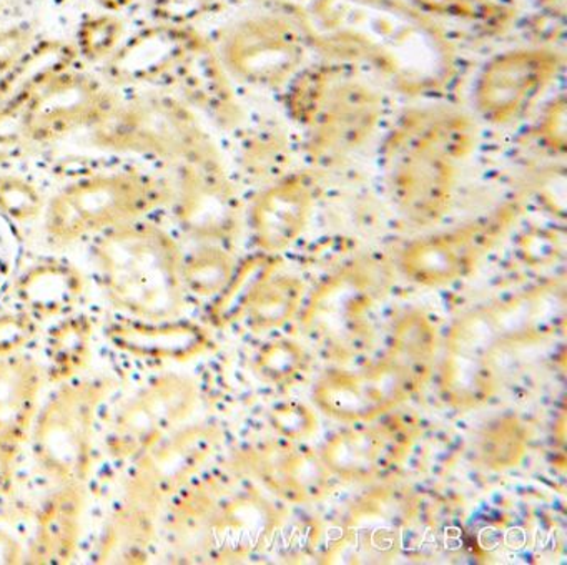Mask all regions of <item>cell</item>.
<instances>
[{"mask_svg": "<svg viewBox=\"0 0 567 565\" xmlns=\"http://www.w3.org/2000/svg\"><path fill=\"white\" fill-rule=\"evenodd\" d=\"M556 301L550 288H536L467 312L451 331L443 368L446 398L456 404L486 401L506 374L514 348L540 336V322Z\"/></svg>", "mask_w": 567, "mask_h": 565, "instance_id": "3957f363", "label": "cell"}, {"mask_svg": "<svg viewBox=\"0 0 567 565\" xmlns=\"http://www.w3.org/2000/svg\"><path fill=\"white\" fill-rule=\"evenodd\" d=\"M477 136L474 116L451 106L413 109L391 125L381 145V166L400 215L433 225L450 212Z\"/></svg>", "mask_w": 567, "mask_h": 565, "instance_id": "6da1fadb", "label": "cell"}, {"mask_svg": "<svg viewBox=\"0 0 567 565\" xmlns=\"http://www.w3.org/2000/svg\"><path fill=\"white\" fill-rule=\"evenodd\" d=\"M172 196V182L141 170L91 173L65 185L45 205V236L54 246L74 245L124 223L147 218L168 205Z\"/></svg>", "mask_w": 567, "mask_h": 565, "instance_id": "8992f818", "label": "cell"}, {"mask_svg": "<svg viewBox=\"0 0 567 565\" xmlns=\"http://www.w3.org/2000/svg\"><path fill=\"white\" fill-rule=\"evenodd\" d=\"M91 261L102 295L122 315L157 321L185 311L184 251L157 223L135 219L101 233Z\"/></svg>", "mask_w": 567, "mask_h": 565, "instance_id": "7a4b0ae2", "label": "cell"}, {"mask_svg": "<svg viewBox=\"0 0 567 565\" xmlns=\"http://www.w3.org/2000/svg\"><path fill=\"white\" fill-rule=\"evenodd\" d=\"M413 442L406 422L361 425L334 435L324 445L321 461L328 471L350 481H367L403 462Z\"/></svg>", "mask_w": 567, "mask_h": 565, "instance_id": "d6986e66", "label": "cell"}, {"mask_svg": "<svg viewBox=\"0 0 567 565\" xmlns=\"http://www.w3.org/2000/svg\"><path fill=\"white\" fill-rule=\"evenodd\" d=\"M162 515L121 495L102 527L94 564H148Z\"/></svg>", "mask_w": 567, "mask_h": 565, "instance_id": "d4e9b609", "label": "cell"}, {"mask_svg": "<svg viewBox=\"0 0 567 565\" xmlns=\"http://www.w3.org/2000/svg\"><path fill=\"white\" fill-rule=\"evenodd\" d=\"M91 132L99 150L155 156L174 165L217 150L182 100L158 92L121 99Z\"/></svg>", "mask_w": 567, "mask_h": 565, "instance_id": "9c48e42d", "label": "cell"}, {"mask_svg": "<svg viewBox=\"0 0 567 565\" xmlns=\"http://www.w3.org/2000/svg\"><path fill=\"white\" fill-rule=\"evenodd\" d=\"M32 0H0V27L21 23L19 20L31 9Z\"/></svg>", "mask_w": 567, "mask_h": 565, "instance_id": "f35d334b", "label": "cell"}, {"mask_svg": "<svg viewBox=\"0 0 567 565\" xmlns=\"http://www.w3.org/2000/svg\"><path fill=\"white\" fill-rule=\"evenodd\" d=\"M6 265H8V261H6L4 248H2V238H0V276H2Z\"/></svg>", "mask_w": 567, "mask_h": 565, "instance_id": "60d3db41", "label": "cell"}, {"mask_svg": "<svg viewBox=\"0 0 567 565\" xmlns=\"http://www.w3.org/2000/svg\"><path fill=\"white\" fill-rule=\"evenodd\" d=\"M235 259L224 245L198 243L197 248L184 253L182 278L188 296L217 298L234 276Z\"/></svg>", "mask_w": 567, "mask_h": 565, "instance_id": "f1b7e54d", "label": "cell"}, {"mask_svg": "<svg viewBox=\"0 0 567 565\" xmlns=\"http://www.w3.org/2000/svg\"><path fill=\"white\" fill-rule=\"evenodd\" d=\"M75 47L59 40L34 43L11 69L0 73V126L21 120L34 96L51 80L74 69Z\"/></svg>", "mask_w": 567, "mask_h": 565, "instance_id": "cb8c5ba5", "label": "cell"}, {"mask_svg": "<svg viewBox=\"0 0 567 565\" xmlns=\"http://www.w3.org/2000/svg\"><path fill=\"white\" fill-rule=\"evenodd\" d=\"M125 25L111 13L92 16L79 27L78 53L89 62H105L124 42Z\"/></svg>", "mask_w": 567, "mask_h": 565, "instance_id": "1f68e13d", "label": "cell"}, {"mask_svg": "<svg viewBox=\"0 0 567 565\" xmlns=\"http://www.w3.org/2000/svg\"><path fill=\"white\" fill-rule=\"evenodd\" d=\"M89 282L84 271L69 259H38L16 278V302L21 311L41 322L72 315L84 301Z\"/></svg>", "mask_w": 567, "mask_h": 565, "instance_id": "603a6c76", "label": "cell"}, {"mask_svg": "<svg viewBox=\"0 0 567 565\" xmlns=\"http://www.w3.org/2000/svg\"><path fill=\"white\" fill-rule=\"evenodd\" d=\"M102 7H105L107 10H112V12H118V10L127 9L132 3L137 2V0H99Z\"/></svg>", "mask_w": 567, "mask_h": 565, "instance_id": "ab89813d", "label": "cell"}, {"mask_svg": "<svg viewBox=\"0 0 567 565\" xmlns=\"http://www.w3.org/2000/svg\"><path fill=\"white\" fill-rule=\"evenodd\" d=\"M39 335V322L28 312L9 311L0 315V358L21 355Z\"/></svg>", "mask_w": 567, "mask_h": 565, "instance_id": "d6a6232c", "label": "cell"}, {"mask_svg": "<svg viewBox=\"0 0 567 565\" xmlns=\"http://www.w3.org/2000/svg\"><path fill=\"white\" fill-rule=\"evenodd\" d=\"M114 389L105 376L78 378L59 384L39 408L29 442L35 464L55 484H87L97 415Z\"/></svg>", "mask_w": 567, "mask_h": 565, "instance_id": "ba28073f", "label": "cell"}, {"mask_svg": "<svg viewBox=\"0 0 567 565\" xmlns=\"http://www.w3.org/2000/svg\"><path fill=\"white\" fill-rule=\"evenodd\" d=\"M539 136L553 152L566 153V102L560 96L540 119Z\"/></svg>", "mask_w": 567, "mask_h": 565, "instance_id": "d590c367", "label": "cell"}, {"mask_svg": "<svg viewBox=\"0 0 567 565\" xmlns=\"http://www.w3.org/2000/svg\"><path fill=\"white\" fill-rule=\"evenodd\" d=\"M327 465L311 452L291 445H275L261 451L258 474L281 497L290 501L317 497L327 485Z\"/></svg>", "mask_w": 567, "mask_h": 565, "instance_id": "4316f807", "label": "cell"}, {"mask_svg": "<svg viewBox=\"0 0 567 565\" xmlns=\"http://www.w3.org/2000/svg\"><path fill=\"white\" fill-rule=\"evenodd\" d=\"M105 338L117 351L142 361L188 362L212 346L207 329L187 319H138L109 322Z\"/></svg>", "mask_w": 567, "mask_h": 565, "instance_id": "ffe728a7", "label": "cell"}, {"mask_svg": "<svg viewBox=\"0 0 567 565\" xmlns=\"http://www.w3.org/2000/svg\"><path fill=\"white\" fill-rule=\"evenodd\" d=\"M301 298L303 285L297 278L274 275L267 266L248 289L237 318L245 316L257 328H274L290 321L300 308Z\"/></svg>", "mask_w": 567, "mask_h": 565, "instance_id": "83f0119b", "label": "cell"}, {"mask_svg": "<svg viewBox=\"0 0 567 565\" xmlns=\"http://www.w3.org/2000/svg\"><path fill=\"white\" fill-rule=\"evenodd\" d=\"M121 96L94 76L71 69L48 83L29 103L19 132L29 143H54L94 129Z\"/></svg>", "mask_w": 567, "mask_h": 565, "instance_id": "9a60e30c", "label": "cell"}, {"mask_svg": "<svg viewBox=\"0 0 567 565\" xmlns=\"http://www.w3.org/2000/svg\"><path fill=\"white\" fill-rule=\"evenodd\" d=\"M526 451V435L514 419L491 422L486 431L474 441V454L484 468H513Z\"/></svg>", "mask_w": 567, "mask_h": 565, "instance_id": "f546056e", "label": "cell"}, {"mask_svg": "<svg viewBox=\"0 0 567 565\" xmlns=\"http://www.w3.org/2000/svg\"><path fill=\"white\" fill-rule=\"evenodd\" d=\"M291 112L301 125L305 150L321 165L340 163L363 150L380 133L384 96L353 79H311L291 89Z\"/></svg>", "mask_w": 567, "mask_h": 565, "instance_id": "52a82bcc", "label": "cell"}, {"mask_svg": "<svg viewBox=\"0 0 567 565\" xmlns=\"http://www.w3.org/2000/svg\"><path fill=\"white\" fill-rule=\"evenodd\" d=\"M174 215L185 235L198 243L227 245L240 226V203L218 150L177 163Z\"/></svg>", "mask_w": 567, "mask_h": 565, "instance_id": "5bb4252c", "label": "cell"}, {"mask_svg": "<svg viewBox=\"0 0 567 565\" xmlns=\"http://www.w3.org/2000/svg\"><path fill=\"white\" fill-rule=\"evenodd\" d=\"M94 338L91 316L72 312L58 319L45 339V381L59 386L81 378L94 358Z\"/></svg>", "mask_w": 567, "mask_h": 565, "instance_id": "484cf974", "label": "cell"}, {"mask_svg": "<svg viewBox=\"0 0 567 565\" xmlns=\"http://www.w3.org/2000/svg\"><path fill=\"white\" fill-rule=\"evenodd\" d=\"M87 507L85 484H58L35 515L24 564L69 565L78 557Z\"/></svg>", "mask_w": 567, "mask_h": 565, "instance_id": "7402d4cb", "label": "cell"}, {"mask_svg": "<svg viewBox=\"0 0 567 565\" xmlns=\"http://www.w3.org/2000/svg\"><path fill=\"white\" fill-rule=\"evenodd\" d=\"M187 35L171 25L138 30L104 62L109 86L167 85L190 56Z\"/></svg>", "mask_w": 567, "mask_h": 565, "instance_id": "ac0fdd59", "label": "cell"}, {"mask_svg": "<svg viewBox=\"0 0 567 565\" xmlns=\"http://www.w3.org/2000/svg\"><path fill=\"white\" fill-rule=\"evenodd\" d=\"M198 405V386L178 372H165L128 396L112 415L105 449L115 461L132 462L177 431Z\"/></svg>", "mask_w": 567, "mask_h": 565, "instance_id": "8fae6325", "label": "cell"}, {"mask_svg": "<svg viewBox=\"0 0 567 565\" xmlns=\"http://www.w3.org/2000/svg\"><path fill=\"white\" fill-rule=\"evenodd\" d=\"M433 328L420 312L400 319L386 355L357 371H333L318 382L317 401L343 421H373L406 401L430 374Z\"/></svg>", "mask_w": 567, "mask_h": 565, "instance_id": "277c9868", "label": "cell"}, {"mask_svg": "<svg viewBox=\"0 0 567 565\" xmlns=\"http://www.w3.org/2000/svg\"><path fill=\"white\" fill-rule=\"evenodd\" d=\"M313 179L288 175L265 188L255 199L250 225L255 242L265 253H278L293 245L310 222L315 208Z\"/></svg>", "mask_w": 567, "mask_h": 565, "instance_id": "44dd1931", "label": "cell"}, {"mask_svg": "<svg viewBox=\"0 0 567 565\" xmlns=\"http://www.w3.org/2000/svg\"><path fill=\"white\" fill-rule=\"evenodd\" d=\"M25 547L16 535L0 528V565L24 564Z\"/></svg>", "mask_w": 567, "mask_h": 565, "instance_id": "74e56055", "label": "cell"}, {"mask_svg": "<svg viewBox=\"0 0 567 565\" xmlns=\"http://www.w3.org/2000/svg\"><path fill=\"white\" fill-rule=\"evenodd\" d=\"M34 43V30L25 23L0 27V73L11 69Z\"/></svg>", "mask_w": 567, "mask_h": 565, "instance_id": "836d02e7", "label": "cell"}, {"mask_svg": "<svg viewBox=\"0 0 567 565\" xmlns=\"http://www.w3.org/2000/svg\"><path fill=\"white\" fill-rule=\"evenodd\" d=\"M164 517L172 535L194 542L215 562L247 554L271 524L267 502L250 485L221 474L197 475L172 499Z\"/></svg>", "mask_w": 567, "mask_h": 565, "instance_id": "5b68a950", "label": "cell"}, {"mask_svg": "<svg viewBox=\"0 0 567 565\" xmlns=\"http://www.w3.org/2000/svg\"><path fill=\"white\" fill-rule=\"evenodd\" d=\"M29 152V142L21 132H0V165L21 160Z\"/></svg>", "mask_w": 567, "mask_h": 565, "instance_id": "8d00e7d4", "label": "cell"}, {"mask_svg": "<svg viewBox=\"0 0 567 565\" xmlns=\"http://www.w3.org/2000/svg\"><path fill=\"white\" fill-rule=\"evenodd\" d=\"M44 368L31 356L0 358V501L11 491L41 408Z\"/></svg>", "mask_w": 567, "mask_h": 565, "instance_id": "e0dca14e", "label": "cell"}, {"mask_svg": "<svg viewBox=\"0 0 567 565\" xmlns=\"http://www.w3.org/2000/svg\"><path fill=\"white\" fill-rule=\"evenodd\" d=\"M559 70L556 56L547 53H514L494 60L474 83V113L493 126L519 122L547 95Z\"/></svg>", "mask_w": 567, "mask_h": 565, "instance_id": "2e32d148", "label": "cell"}, {"mask_svg": "<svg viewBox=\"0 0 567 565\" xmlns=\"http://www.w3.org/2000/svg\"><path fill=\"white\" fill-rule=\"evenodd\" d=\"M388 266L358 259L324 279L305 311L310 332L324 348L354 355L373 332V312L390 288Z\"/></svg>", "mask_w": 567, "mask_h": 565, "instance_id": "30bf717a", "label": "cell"}, {"mask_svg": "<svg viewBox=\"0 0 567 565\" xmlns=\"http://www.w3.org/2000/svg\"><path fill=\"white\" fill-rule=\"evenodd\" d=\"M218 441L214 425H182L132 461L121 495L164 517L172 499L197 477Z\"/></svg>", "mask_w": 567, "mask_h": 565, "instance_id": "4fadbf2b", "label": "cell"}, {"mask_svg": "<svg viewBox=\"0 0 567 565\" xmlns=\"http://www.w3.org/2000/svg\"><path fill=\"white\" fill-rule=\"evenodd\" d=\"M270 346L271 348H268L265 355L260 356V368H264V374L270 376L274 381L290 378V376L295 374V372L301 368V364H303V356L284 361L285 358H288V356L297 351V345H291V342H275V345Z\"/></svg>", "mask_w": 567, "mask_h": 565, "instance_id": "e575fe53", "label": "cell"}, {"mask_svg": "<svg viewBox=\"0 0 567 565\" xmlns=\"http://www.w3.org/2000/svg\"><path fill=\"white\" fill-rule=\"evenodd\" d=\"M519 213V205L511 202L489 215L416 239L401 251L400 271L423 286L460 281L503 239Z\"/></svg>", "mask_w": 567, "mask_h": 565, "instance_id": "7c38bea8", "label": "cell"}, {"mask_svg": "<svg viewBox=\"0 0 567 565\" xmlns=\"http://www.w3.org/2000/svg\"><path fill=\"white\" fill-rule=\"evenodd\" d=\"M45 199L39 186L21 175H0V215L12 223L34 222L44 215Z\"/></svg>", "mask_w": 567, "mask_h": 565, "instance_id": "4dcf8cb0", "label": "cell"}]
</instances>
